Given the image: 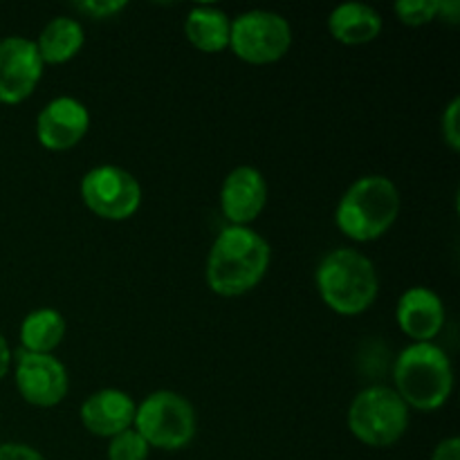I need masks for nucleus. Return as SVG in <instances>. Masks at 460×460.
Wrapping results in <instances>:
<instances>
[{"mask_svg":"<svg viewBox=\"0 0 460 460\" xmlns=\"http://www.w3.org/2000/svg\"><path fill=\"white\" fill-rule=\"evenodd\" d=\"M13 382L21 398L31 407L40 409H52L61 404L70 389V377L61 359L54 355L25 353V350L16 355Z\"/></svg>","mask_w":460,"mask_h":460,"instance_id":"1a4fd4ad","label":"nucleus"},{"mask_svg":"<svg viewBox=\"0 0 460 460\" xmlns=\"http://www.w3.org/2000/svg\"><path fill=\"white\" fill-rule=\"evenodd\" d=\"M0 460H45L39 449L25 443H4L0 445Z\"/></svg>","mask_w":460,"mask_h":460,"instance_id":"5701e85b","label":"nucleus"},{"mask_svg":"<svg viewBox=\"0 0 460 460\" xmlns=\"http://www.w3.org/2000/svg\"><path fill=\"white\" fill-rule=\"evenodd\" d=\"M431 460H460V440L456 436L452 438H445L443 443L436 445Z\"/></svg>","mask_w":460,"mask_h":460,"instance_id":"b1692460","label":"nucleus"},{"mask_svg":"<svg viewBox=\"0 0 460 460\" xmlns=\"http://www.w3.org/2000/svg\"><path fill=\"white\" fill-rule=\"evenodd\" d=\"M460 99L454 97L445 108L443 117H440V130H443V139L454 153L460 151Z\"/></svg>","mask_w":460,"mask_h":460,"instance_id":"412c9836","label":"nucleus"},{"mask_svg":"<svg viewBox=\"0 0 460 460\" xmlns=\"http://www.w3.org/2000/svg\"><path fill=\"white\" fill-rule=\"evenodd\" d=\"M12 349H9V341L4 340V335H0V382L7 377L9 368H12Z\"/></svg>","mask_w":460,"mask_h":460,"instance_id":"393cba45","label":"nucleus"},{"mask_svg":"<svg viewBox=\"0 0 460 460\" xmlns=\"http://www.w3.org/2000/svg\"><path fill=\"white\" fill-rule=\"evenodd\" d=\"M133 429L146 440L151 449L178 452L196 436V409L175 391H153L137 404Z\"/></svg>","mask_w":460,"mask_h":460,"instance_id":"423d86ee","label":"nucleus"},{"mask_svg":"<svg viewBox=\"0 0 460 460\" xmlns=\"http://www.w3.org/2000/svg\"><path fill=\"white\" fill-rule=\"evenodd\" d=\"M380 12L367 3H344L328 16V31L337 43L367 45L382 34Z\"/></svg>","mask_w":460,"mask_h":460,"instance_id":"2eb2a0df","label":"nucleus"},{"mask_svg":"<svg viewBox=\"0 0 460 460\" xmlns=\"http://www.w3.org/2000/svg\"><path fill=\"white\" fill-rule=\"evenodd\" d=\"M43 61L31 39L4 36L0 39V103H22L43 76Z\"/></svg>","mask_w":460,"mask_h":460,"instance_id":"9d476101","label":"nucleus"},{"mask_svg":"<svg viewBox=\"0 0 460 460\" xmlns=\"http://www.w3.org/2000/svg\"><path fill=\"white\" fill-rule=\"evenodd\" d=\"M411 409L402 402L394 386L373 385L359 391L346 413L349 431L368 447L385 449L400 443L407 434Z\"/></svg>","mask_w":460,"mask_h":460,"instance_id":"39448f33","label":"nucleus"},{"mask_svg":"<svg viewBox=\"0 0 460 460\" xmlns=\"http://www.w3.org/2000/svg\"><path fill=\"white\" fill-rule=\"evenodd\" d=\"M314 281L323 304L341 317H358L367 313L380 292L376 265L353 247L328 252L319 261Z\"/></svg>","mask_w":460,"mask_h":460,"instance_id":"f03ea898","label":"nucleus"},{"mask_svg":"<svg viewBox=\"0 0 460 460\" xmlns=\"http://www.w3.org/2000/svg\"><path fill=\"white\" fill-rule=\"evenodd\" d=\"M438 16H443L445 21L449 22H458V16H460V3L458 0H440V13Z\"/></svg>","mask_w":460,"mask_h":460,"instance_id":"a878e982","label":"nucleus"},{"mask_svg":"<svg viewBox=\"0 0 460 460\" xmlns=\"http://www.w3.org/2000/svg\"><path fill=\"white\" fill-rule=\"evenodd\" d=\"M394 12L402 25L422 27L438 18L440 0H398L394 4Z\"/></svg>","mask_w":460,"mask_h":460,"instance_id":"6ab92c4d","label":"nucleus"},{"mask_svg":"<svg viewBox=\"0 0 460 460\" xmlns=\"http://www.w3.org/2000/svg\"><path fill=\"white\" fill-rule=\"evenodd\" d=\"M394 391L416 411H436L447 404L454 391L449 355L434 341L409 344L395 358Z\"/></svg>","mask_w":460,"mask_h":460,"instance_id":"20e7f679","label":"nucleus"},{"mask_svg":"<svg viewBox=\"0 0 460 460\" xmlns=\"http://www.w3.org/2000/svg\"><path fill=\"white\" fill-rule=\"evenodd\" d=\"M292 45V27L281 13L250 9L232 18L229 49L250 66H270L281 61Z\"/></svg>","mask_w":460,"mask_h":460,"instance_id":"0eeeda50","label":"nucleus"},{"mask_svg":"<svg viewBox=\"0 0 460 460\" xmlns=\"http://www.w3.org/2000/svg\"><path fill=\"white\" fill-rule=\"evenodd\" d=\"M76 9L94 21H102V18H112L115 13L124 12L126 3L124 0H85L76 4Z\"/></svg>","mask_w":460,"mask_h":460,"instance_id":"4be33fe9","label":"nucleus"},{"mask_svg":"<svg viewBox=\"0 0 460 460\" xmlns=\"http://www.w3.org/2000/svg\"><path fill=\"white\" fill-rule=\"evenodd\" d=\"M270 243L252 227L229 225L216 236L207 256V286L218 296H243L254 290L270 270Z\"/></svg>","mask_w":460,"mask_h":460,"instance_id":"f257e3e1","label":"nucleus"},{"mask_svg":"<svg viewBox=\"0 0 460 460\" xmlns=\"http://www.w3.org/2000/svg\"><path fill=\"white\" fill-rule=\"evenodd\" d=\"M90 112L75 97H57L36 117V139L43 148L63 153L75 148L88 135Z\"/></svg>","mask_w":460,"mask_h":460,"instance_id":"9b49d317","label":"nucleus"},{"mask_svg":"<svg viewBox=\"0 0 460 460\" xmlns=\"http://www.w3.org/2000/svg\"><path fill=\"white\" fill-rule=\"evenodd\" d=\"M43 66H61L72 61L85 43V31L76 18L57 16L40 30L34 40Z\"/></svg>","mask_w":460,"mask_h":460,"instance_id":"dca6fc26","label":"nucleus"},{"mask_svg":"<svg viewBox=\"0 0 460 460\" xmlns=\"http://www.w3.org/2000/svg\"><path fill=\"white\" fill-rule=\"evenodd\" d=\"M268 205V182L256 166L241 164L227 173L220 187V209L236 227H250Z\"/></svg>","mask_w":460,"mask_h":460,"instance_id":"f8f14e48","label":"nucleus"},{"mask_svg":"<svg viewBox=\"0 0 460 460\" xmlns=\"http://www.w3.org/2000/svg\"><path fill=\"white\" fill-rule=\"evenodd\" d=\"M400 216V191L386 175H362L355 180L335 209V225L355 243H371L385 236Z\"/></svg>","mask_w":460,"mask_h":460,"instance_id":"7ed1b4c3","label":"nucleus"},{"mask_svg":"<svg viewBox=\"0 0 460 460\" xmlns=\"http://www.w3.org/2000/svg\"><path fill=\"white\" fill-rule=\"evenodd\" d=\"M232 18L218 7L198 4L184 18V36L196 49L205 54H218L229 48Z\"/></svg>","mask_w":460,"mask_h":460,"instance_id":"f3484780","label":"nucleus"},{"mask_svg":"<svg viewBox=\"0 0 460 460\" xmlns=\"http://www.w3.org/2000/svg\"><path fill=\"white\" fill-rule=\"evenodd\" d=\"M67 323L58 310L39 308L31 310L21 323V346L25 353L54 355V350L66 340Z\"/></svg>","mask_w":460,"mask_h":460,"instance_id":"a211bd4d","label":"nucleus"},{"mask_svg":"<svg viewBox=\"0 0 460 460\" xmlns=\"http://www.w3.org/2000/svg\"><path fill=\"white\" fill-rule=\"evenodd\" d=\"M81 200L103 220H128L142 205V184L133 173L115 164L90 169L81 180Z\"/></svg>","mask_w":460,"mask_h":460,"instance_id":"6e6552de","label":"nucleus"},{"mask_svg":"<svg viewBox=\"0 0 460 460\" xmlns=\"http://www.w3.org/2000/svg\"><path fill=\"white\" fill-rule=\"evenodd\" d=\"M148 454L151 447L133 427L112 436L108 443V460H148Z\"/></svg>","mask_w":460,"mask_h":460,"instance_id":"aec40b11","label":"nucleus"},{"mask_svg":"<svg viewBox=\"0 0 460 460\" xmlns=\"http://www.w3.org/2000/svg\"><path fill=\"white\" fill-rule=\"evenodd\" d=\"M137 411V402L126 391L99 389L84 400L79 418L85 429L97 438H108L130 429Z\"/></svg>","mask_w":460,"mask_h":460,"instance_id":"4468645a","label":"nucleus"},{"mask_svg":"<svg viewBox=\"0 0 460 460\" xmlns=\"http://www.w3.org/2000/svg\"><path fill=\"white\" fill-rule=\"evenodd\" d=\"M445 304L431 288L416 286L402 292L395 305L398 328L413 341H434L445 326Z\"/></svg>","mask_w":460,"mask_h":460,"instance_id":"ddd939ff","label":"nucleus"}]
</instances>
